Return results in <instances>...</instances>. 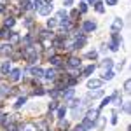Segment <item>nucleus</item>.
<instances>
[{
	"label": "nucleus",
	"mask_w": 131,
	"mask_h": 131,
	"mask_svg": "<svg viewBox=\"0 0 131 131\" xmlns=\"http://www.w3.org/2000/svg\"><path fill=\"white\" fill-rule=\"evenodd\" d=\"M56 25H58V21H56V19H52V18H51V19L47 21V26H49V28H54Z\"/></svg>",
	"instance_id": "nucleus-26"
},
{
	"label": "nucleus",
	"mask_w": 131,
	"mask_h": 131,
	"mask_svg": "<svg viewBox=\"0 0 131 131\" xmlns=\"http://www.w3.org/2000/svg\"><path fill=\"white\" fill-rule=\"evenodd\" d=\"M67 128H68V122L61 119V121H60V129H67Z\"/></svg>",
	"instance_id": "nucleus-27"
},
{
	"label": "nucleus",
	"mask_w": 131,
	"mask_h": 131,
	"mask_svg": "<svg viewBox=\"0 0 131 131\" xmlns=\"http://www.w3.org/2000/svg\"><path fill=\"white\" fill-rule=\"evenodd\" d=\"M25 103H26V98H19V100L16 101V108H19V107H23Z\"/></svg>",
	"instance_id": "nucleus-23"
},
{
	"label": "nucleus",
	"mask_w": 131,
	"mask_h": 131,
	"mask_svg": "<svg viewBox=\"0 0 131 131\" xmlns=\"http://www.w3.org/2000/svg\"><path fill=\"white\" fill-rule=\"evenodd\" d=\"M65 112H67V110H65L63 107H61L60 110H58V117H60V119H63V117H65Z\"/></svg>",
	"instance_id": "nucleus-29"
},
{
	"label": "nucleus",
	"mask_w": 131,
	"mask_h": 131,
	"mask_svg": "<svg viewBox=\"0 0 131 131\" xmlns=\"http://www.w3.org/2000/svg\"><path fill=\"white\" fill-rule=\"evenodd\" d=\"M0 37H4V39H9V37H10V31H7V30H0Z\"/></svg>",
	"instance_id": "nucleus-24"
},
{
	"label": "nucleus",
	"mask_w": 131,
	"mask_h": 131,
	"mask_svg": "<svg viewBox=\"0 0 131 131\" xmlns=\"http://www.w3.org/2000/svg\"><path fill=\"white\" fill-rule=\"evenodd\" d=\"M81 10H82V12H86V10H88V5H86V4H81Z\"/></svg>",
	"instance_id": "nucleus-37"
},
{
	"label": "nucleus",
	"mask_w": 131,
	"mask_h": 131,
	"mask_svg": "<svg viewBox=\"0 0 131 131\" xmlns=\"http://www.w3.org/2000/svg\"><path fill=\"white\" fill-rule=\"evenodd\" d=\"M42 7V0H31V9H40Z\"/></svg>",
	"instance_id": "nucleus-15"
},
{
	"label": "nucleus",
	"mask_w": 131,
	"mask_h": 131,
	"mask_svg": "<svg viewBox=\"0 0 131 131\" xmlns=\"http://www.w3.org/2000/svg\"><path fill=\"white\" fill-rule=\"evenodd\" d=\"M40 33H42V37H44V39H52V37H54V35H52V31H49V30H42Z\"/></svg>",
	"instance_id": "nucleus-16"
},
{
	"label": "nucleus",
	"mask_w": 131,
	"mask_h": 131,
	"mask_svg": "<svg viewBox=\"0 0 131 131\" xmlns=\"http://www.w3.org/2000/svg\"><path fill=\"white\" fill-rule=\"evenodd\" d=\"M56 107H58L56 101H51V103H49V110H56Z\"/></svg>",
	"instance_id": "nucleus-31"
},
{
	"label": "nucleus",
	"mask_w": 131,
	"mask_h": 131,
	"mask_svg": "<svg viewBox=\"0 0 131 131\" xmlns=\"http://www.w3.org/2000/svg\"><path fill=\"white\" fill-rule=\"evenodd\" d=\"M31 73H33L35 77H42V73H44V72H42L40 68H33V70H31Z\"/></svg>",
	"instance_id": "nucleus-22"
},
{
	"label": "nucleus",
	"mask_w": 131,
	"mask_h": 131,
	"mask_svg": "<svg viewBox=\"0 0 131 131\" xmlns=\"http://www.w3.org/2000/svg\"><path fill=\"white\" fill-rule=\"evenodd\" d=\"M88 2H89V4H94V0H88Z\"/></svg>",
	"instance_id": "nucleus-41"
},
{
	"label": "nucleus",
	"mask_w": 131,
	"mask_h": 131,
	"mask_svg": "<svg viewBox=\"0 0 131 131\" xmlns=\"http://www.w3.org/2000/svg\"><path fill=\"white\" fill-rule=\"evenodd\" d=\"M61 61H63V60H61L60 56H52V58H51V63H52L54 67H60V65H61Z\"/></svg>",
	"instance_id": "nucleus-14"
},
{
	"label": "nucleus",
	"mask_w": 131,
	"mask_h": 131,
	"mask_svg": "<svg viewBox=\"0 0 131 131\" xmlns=\"http://www.w3.org/2000/svg\"><path fill=\"white\" fill-rule=\"evenodd\" d=\"M94 9L98 10V12H103V10H105V9H103V4H101V2H94Z\"/></svg>",
	"instance_id": "nucleus-20"
},
{
	"label": "nucleus",
	"mask_w": 131,
	"mask_h": 131,
	"mask_svg": "<svg viewBox=\"0 0 131 131\" xmlns=\"http://www.w3.org/2000/svg\"><path fill=\"white\" fill-rule=\"evenodd\" d=\"M112 67V60H103V63H101V68H110Z\"/></svg>",
	"instance_id": "nucleus-19"
},
{
	"label": "nucleus",
	"mask_w": 131,
	"mask_h": 131,
	"mask_svg": "<svg viewBox=\"0 0 131 131\" xmlns=\"http://www.w3.org/2000/svg\"><path fill=\"white\" fill-rule=\"evenodd\" d=\"M86 119H89V121L98 119V110H89V112H88V117H86Z\"/></svg>",
	"instance_id": "nucleus-11"
},
{
	"label": "nucleus",
	"mask_w": 131,
	"mask_h": 131,
	"mask_svg": "<svg viewBox=\"0 0 131 131\" xmlns=\"http://www.w3.org/2000/svg\"><path fill=\"white\" fill-rule=\"evenodd\" d=\"M96 56H98V54H96L94 51H91V52H88V58H89V60H94Z\"/></svg>",
	"instance_id": "nucleus-30"
},
{
	"label": "nucleus",
	"mask_w": 131,
	"mask_h": 131,
	"mask_svg": "<svg viewBox=\"0 0 131 131\" xmlns=\"http://www.w3.org/2000/svg\"><path fill=\"white\" fill-rule=\"evenodd\" d=\"M44 75H46V79H49V81H54V79H56V70H54V68H51V70H47L46 73H44Z\"/></svg>",
	"instance_id": "nucleus-8"
},
{
	"label": "nucleus",
	"mask_w": 131,
	"mask_h": 131,
	"mask_svg": "<svg viewBox=\"0 0 131 131\" xmlns=\"http://www.w3.org/2000/svg\"><path fill=\"white\" fill-rule=\"evenodd\" d=\"M75 131H86V129H84V128H82L81 124H79V126H77V128H75Z\"/></svg>",
	"instance_id": "nucleus-40"
},
{
	"label": "nucleus",
	"mask_w": 131,
	"mask_h": 131,
	"mask_svg": "<svg viewBox=\"0 0 131 131\" xmlns=\"http://www.w3.org/2000/svg\"><path fill=\"white\" fill-rule=\"evenodd\" d=\"M110 101H112V98H105V100L101 101V105H100V107H105V105H108Z\"/></svg>",
	"instance_id": "nucleus-32"
},
{
	"label": "nucleus",
	"mask_w": 131,
	"mask_h": 131,
	"mask_svg": "<svg viewBox=\"0 0 131 131\" xmlns=\"http://www.w3.org/2000/svg\"><path fill=\"white\" fill-rule=\"evenodd\" d=\"M124 112H126V114L129 112V103H124Z\"/></svg>",
	"instance_id": "nucleus-38"
},
{
	"label": "nucleus",
	"mask_w": 131,
	"mask_h": 131,
	"mask_svg": "<svg viewBox=\"0 0 131 131\" xmlns=\"http://www.w3.org/2000/svg\"><path fill=\"white\" fill-rule=\"evenodd\" d=\"M68 67H72V68L81 67V60H79V58H70V61H68Z\"/></svg>",
	"instance_id": "nucleus-7"
},
{
	"label": "nucleus",
	"mask_w": 131,
	"mask_h": 131,
	"mask_svg": "<svg viewBox=\"0 0 131 131\" xmlns=\"http://www.w3.org/2000/svg\"><path fill=\"white\" fill-rule=\"evenodd\" d=\"M21 131H37V126H35L33 122H30V124H25Z\"/></svg>",
	"instance_id": "nucleus-13"
},
{
	"label": "nucleus",
	"mask_w": 131,
	"mask_h": 131,
	"mask_svg": "<svg viewBox=\"0 0 131 131\" xmlns=\"http://www.w3.org/2000/svg\"><path fill=\"white\" fill-rule=\"evenodd\" d=\"M73 0H63V5H70Z\"/></svg>",
	"instance_id": "nucleus-39"
},
{
	"label": "nucleus",
	"mask_w": 131,
	"mask_h": 131,
	"mask_svg": "<svg viewBox=\"0 0 131 131\" xmlns=\"http://www.w3.org/2000/svg\"><path fill=\"white\" fill-rule=\"evenodd\" d=\"M63 96H65L67 100H70L72 96H73V89H68V91H67V93H63Z\"/></svg>",
	"instance_id": "nucleus-25"
},
{
	"label": "nucleus",
	"mask_w": 131,
	"mask_h": 131,
	"mask_svg": "<svg viewBox=\"0 0 131 131\" xmlns=\"http://www.w3.org/2000/svg\"><path fill=\"white\" fill-rule=\"evenodd\" d=\"M0 115H2V114H0Z\"/></svg>",
	"instance_id": "nucleus-42"
},
{
	"label": "nucleus",
	"mask_w": 131,
	"mask_h": 131,
	"mask_svg": "<svg viewBox=\"0 0 131 131\" xmlns=\"http://www.w3.org/2000/svg\"><path fill=\"white\" fill-rule=\"evenodd\" d=\"M121 28H122V21L121 19H115L114 23H112V30L114 31H119Z\"/></svg>",
	"instance_id": "nucleus-9"
},
{
	"label": "nucleus",
	"mask_w": 131,
	"mask_h": 131,
	"mask_svg": "<svg viewBox=\"0 0 131 131\" xmlns=\"http://www.w3.org/2000/svg\"><path fill=\"white\" fill-rule=\"evenodd\" d=\"M10 51H12V46H10V44H4V46H0V52H2L4 56L10 54Z\"/></svg>",
	"instance_id": "nucleus-3"
},
{
	"label": "nucleus",
	"mask_w": 131,
	"mask_h": 131,
	"mask_svg": "<svg viewBox=\"0 0 131 131\" xmlns=\"http://www.w3.org/2000/svg\"><path fill=\"white\" fill-rule=\"evenodd\" d=\"M117 4V0H107V5H115Z\"/></svg>",
	"instance_id": "nucleus-36"
},
{
	"label": "nucleus",
	"mask_w": 131,
	"mask_h": 131,
	"mask_svg": "<svg viewBox=\"0 0 131 131\" xmlns=\"http://www.w3.org/2000/svg\"><path fill=\"white\" fill-rule=\"evenodd\" d=\"M100 96H103V89L89 91V94H88V98H100Z\"/></svg>",
	"instance_id": "nucleus-6"
},
{
	"label": "nucleus",
	"mask_w": 131,
	"mask_h": 131,
	"mask_svg": "<svg viewBox=\"0 0 131 131\" xmlns=\"http://www.w3.org/2000/svg\"><path fill=\"white\" fill-rule=\"evenodd\" d=\"M94 28H96V25H94L93 21H86V23L82 25V30L84 31H93Z\"/></svg>",
	"instance_id": "nucleus-2"
},
{
	"label": "nucleus",
	"mask_w": 131,
	"mask_h": 131,
	"mask_svg": "<svg viewBox=\"0 0 131 131\" xmlns=\"http://www.w3.org/2000/svg\"><path fill=\"white\" fill-rule=\"evenodd\" d=\"M82 128H84V129H91V128H93V126H94V124H93V121H89V119H84V121H82V124H81Z\"/></svg>",
	"instance_id": "nucleus-12"
},
{
	"label": "nucleus",
	"mask_w": 131,
	"mask_h": 131,
	"mask_svg": "<svg viewBox=\"0 0 131 131\" xmlns=\"http://www.w3.org/2000/svg\"><path fill=\"white\" fill-rule=\"evenodd\" d=\"M93 72H94V65H89V67L84 68V75H89V73H93Z\"/></svg>",
	"instance_id": "nucleus-17"
},
{
	"label": "nucleus",
	"mask_w": 131,
	"mask_h": 131,
	"mask_svg": "<svg viewBox=\"0 0 131 131\" xmlns=\"http://www.w3.org/2000/svg\"><path fill=\"white\" fill-rule=\"evenodd\" d=\"M58 21H61V23H67V21H68V16H67L65 10H60V12H58Z\"/></svg>",
	"instance_id": "nucleus-10"
},
{
	"label": "nucleus",
	"mask_w": 131,
	"mask_h": 131,
	"mask_svg": "<svg viewBox=\"0 0 131 131\" xmlns=\"http://www.w3.org/2000/svg\"><path fill=\"white\" fill-rule=\"evenodd\" d=\"M19 77H21V70H18V68H14V70L10 72V81H19Z\"/></svg>",
	"instance_id": "nucleus-5"
},
{
	"label": "nucleus",
	"mask_w": 131,
	"mask_h": 131,
	"mask_svg": "<svg viewBox=\"0 0 131 131\" xmlns=\"http://www.w3.org/2000/svg\"><path fill=\"white\" fill-rule=\"evenodd\" d=\"M110 79H114V72H105L103 73V81H110Z\"/></svg>",
	"instance_id": "nucleus-18"
},
{
	"label": "nucleus",
	"mask_w": 131,
	"mask_h": 131,
	"mask_svg": "<svg viewBox=\"0 0 131 131\" xmlns=\"http://www.w3.org/2000/svg\"><path fill=\"white\" fill-rule=\"evenodd\" d=\"M9 63H4V65H2V73H4V75H7V73H9Z\"/></svg>",
	"instance_id": "nucleus-21"
},
{
	"label": "nucleus",
	"mask_w": 131,
	"mask_h": 131,
	"mask_svg": "<svg viewBox=\"0 0 131 131\" xmlns=\"http://www.w3.org/2000/svg\"><path fill=\"white\" fill-rule=\"evenodd\" d=\"M5 26H14V19H12V18H7V19H5Z\"/></svg>",
	"instance_id": "nucleus-28"
},
{
	"label": "nucleus",
	"mask_w": 131,
	"mask_h": 131,
	"mask_svg": "<svg viewBox=\"0 0 131 131\" xmlns=\"http://www.w3.org/2000/svg\"><path fill=\"white\" fill-rule=\"evenodd\" d=\"M18 40H19V35H16V33H14V35L10 37V42H18Z\"/></svg>",
	"instance_id": "nucleus-35"
},
{
	"label": "nucleus",
	"mask_w": 131,
	"mask_h": 131,
	"mask_svg": "<svg viewBox=\"0 0 131 131\" xmlns=\"http://www.w3.org/2000/svg\"><path fill=\"white\" fill-rule=\"evenodd\" d=\"M129 86H131L129 81H126V82H124V91H126V93H129Z\"/></svg>",
	"instance_id": "nucleus-34"
},
{
	"label": "nucleus",
	"mask_w": 131,
	"mask_h": 131,
	"mask_svg": "<svg viewBox=\"0 0 131 131\" xmlns=\"http://www.w3.org/2000/svg\"><path fill=\"white\" fill-rule=\"evenodd\" d=\"M101 86V81H98V79H91V81H88V88L89 89H93V88H100Z\"/></svg>",
	"instance_id": "nucleus-4"
},
{
	"label": "nucleus",
	"mask_w": 131,
	"mask_h": 131,
	"mask_svg": "<svg viewBox=\"0 0 131 131\" xmlns=\"http://www.w3.org/2000/svg\"><path fill=\"white\" fill-rule=\"evenodd\" d=\"M51 10H52V4H42V7L39 9V14L47 16V14H51Z\"/></svg>",
	"instance_id": "nucleus-1"
},
{
	"label": "nucleus",
	"mask_w": 131,
	"mask_h": 131,
	"mask_svg": "<svg viewBox=\"0 0 131 131\" xmlns=\"http://www.w3.org/2000/svg\"><path fill=\"white\" fill-rule=\"evenodd\" d=\"M112 124H117V112L112 114Z\"/></svg>",
	"instance_id": "nucleus-33"
}]
</instances>
